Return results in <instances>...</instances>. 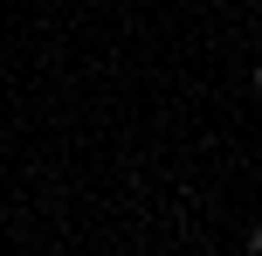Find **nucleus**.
<instances>
[]
</instances>
